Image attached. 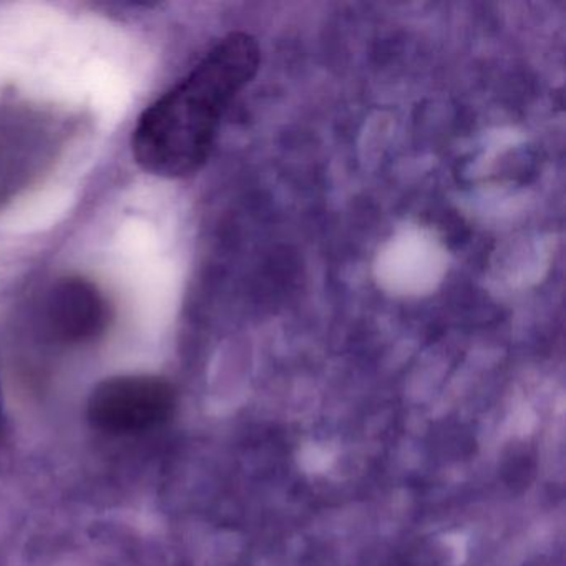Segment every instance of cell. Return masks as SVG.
Listing matches in <instances>:
<instances>
[{"label": "cell", "mask_w": 566, "mask_h": 566, "mask_svg": "<svg viewBox=\"0 0 566 566\" xmlns=\"http://www.w3.org/2000/svg\"><path fill=\"white\" fill-rule=\"evenodd\" d=\"M261 49L247 32L221 39L197 67L138 118L132 137L137 164L161 178H187L203 168L221 118L256 77Z\"/></svg>", "instance_id": "1"}, {"label": "cell", "mask_w": 566, "mask_h": 566, "mask_svg": "<svg viewBox=\"0 0 566 566\" xmlns=\"http://www.w3.org/2000/svg\"><path fill=\"white\" fill-rule=\"evenodd\" d=\"M175 409V392L154 376L114 377L98 384L88 400V419L108 433H138L164 423Z\"/></svg>", "instance_id": "2"}, {"label": "cell", "mask_w": 566, "mask_h": 566, "mask_svg": "<svg viewBox=\"0 0 566 566\" xmlns=\"http://www.w3.org/2000/svg\"><path fill=\"white\" fill-rule=\"evenodd\" d=\"M45 319L55 339L67 344L88 343L107 327V300L92 281L65 277L49 296Z\"/></svg>", "instance_id": "3"}, {"label": "cell", "mask_w": 566, "mask_h": 566, "mask_svg": "<svg viewBox=\"0 0 566 566\" xmlns=\"http://www.w3.org/2000/svg\"><path fill=\"white\" fill-rule=\"evenodd\" d=\"M4 429V410H2V399H0V432Z\"/></svg>", "instance_id": "4"}]
</instances>
